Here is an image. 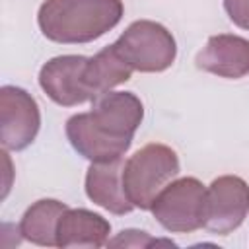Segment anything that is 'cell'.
Instances as JSON below:
<instances>
[{"mask_svg": "<svg viewBox=\"0 0 249 249\" xmlns=\"http://www.w3.org/2000/svg\"><path fill=\"white\" fill-rule=\"evenodd\" d=\"M41 113L35 97L18 86L0 88V140L4 150H25L37 136Z\"/></svg>", "mask_w": 249, "mask_h": 249, "instance_id": "52a82bcc", "label": "cell"}, {"mask_svg": "<svg viewBox=\"0 0 249 249\" xmlns=\"http://www.w3.org/2000/svg\"><path fill=\"white\" fill-rule=\"evenodd\" d=\"M121 56L138 72H163L177 56L175 37L167 27L152 19L132 21L115 41Z\"/></svg>", "mask_w": 249, "mask_h": 249, "instance_id": "277c9868", "label": "cell"}, {"mask_svg": "<svg viewBox=\"0 0 249 249\" xmlns=\"http://www.w3.org/2000/svg\"><path fill=\"white\" fill-rule=\"evenodd\" d=\"M88 56L82 54H62L47 60L39 72L41 89L56 105L74 107L86 101H93L84 84V70Z\"/></svg>", "mask_w": 249, "mask_h": 249, "instance_id": "ba28073f", "label": "cell"}, {"mask_svg": "<svg viewBox=\"0 0 249 249\" xmlns=\"http://www.w3.org/2000/svg\"><path fill=\"white\" fill-rule=\"evenodd\" d=\"M124 160L117 158L111 161H91L86 173V195L88 198L105 208L111 214L123 216L134 210L123 187Z\"/></svg>", "mask_w": 249, "mask_h": 249, "instance_id": "30bf717a", "label": "cell"}, {"mask_svg": "<svg viewBox=\"0 0 249 249\" xmlns=\"http://www.w3.org/2000/svg\"><path fill=\"white\" fill-rule=\"evenodd\" d=\"M158 243V239L150 237L146 231H140V230H123L115 239H109L107 245L111 247H150Z\"/></svg>", "mask_w": 249, "mask_h": 249, "instance_id": "5bb4252c", "label": "cell"}, {"mask_svg": "<svg viewBox=\"0 0 249 249\" xmlns=\"http://www.w3.org/2000/svg\"><path fill=\"white\" fill-rule=\"evenodd\" d=\"M111 224L88 208H66L56 226V247H103Z\"/></svg>", "mask_w": 249, "mask_h": 249, "instance_id": "8fae6325", "label": "cell"}, {"mask_svg": "<svg viewBox=\"0 0 249 249\" xmlns=\"http://www.w3.org/2000/svg\"><path fill=\"white\" fill-rule=\"evenodd\" d=\"M123 0H45L37 14L41 33L54 43H91L123 18Z\"/></svg>", "mask_w": 249, "mask_h": 249, "instance_id": "7a4b0ae2", "label": "cell"}, {"mask_svg": "<svg viewBox=\"0 0 249 249\" xmlns=\"http://www.w3.org/2000/svg\"><path fill=\"white\" fill-rule=\"evenodd\" d=\"M179 175V158L173 148L152 142L134 152L123 169V187L134 208L150 210L158 193Z\"/></svg>", "mask_w": 249, "mask_h": 249, "instance_id": "3957f363", "label": "cell"}, {"mask_svg": "<svg viewBox=\"0 0 249 249\" xmlns=\"http://www.w3.org/2000/svg\"><path fill=\"white\" fill-rule=\"evenodd\" d=\"M196 68L228 80H239L249 74V41L231 33L212 35L196 53Z\"/></svg>", "mask_w": 249, "mask_h": 249, "instance_id": "9c48e42d", "label": "cell"}, {"mask_svg": "<svg viewBox=\"0 0 249 249\" xmlns=\"http://www.w3.org/2000/svg\"><path fill=\"white\" fill-rule=\"evenodd\" d=\"M249 214V185L237 175H222L206 189L204 230L228 235L237 230Z\"/></svg>", "mask_w": 249, "mask_h": 249, "instance_id": "8992f818", "label": "cell"}, {"mask_svg": "<svg viewBox=\"0 0 249 249\" xmlns=\"http://www.w3.org/2000/svg\"><path fill=\"white\" fill-rule=\"evenodd\" d=\"M132 76V66L121 56L115 43L101 49L97 54L88 58L84 70V84L91 99L111 91L113 88L128 82Z\"/></svg>", "mask_w": 249, "mask_h": 249, "instance_id": "7c38bea8", "label": "cell"}, {"mask_svg": "<svg viewBox=\"0 0 249 249\" xmlns=\"http://www.w3.org/2000/svg\"><path fill=\"white\" fill-rule=\"evenodd\" d=\"M91 111L66 121V138L89 161L123 158L144 119V105L132 91H107L91 101Z\"/></svg>", "mask_w": 249, "mask_h": 249, "instance_id": "6da1fadb", "label": "cell"}, {"mask_svg": "<svg viewBox=\"0 0 249 249\" xmlns=\"http://www.w3.org/2000/svg\"><path fill=\"white\" fill-rule=\"evenodd\" d=\"M66 208L68 206L56 198H41L33 202L21 216L19 222L21 237L41 247H54L56 226Z\"/></svg>", "mask_w": 249, "mask_h": 249, "instance_id": "4fadbf2b", "label": "cell"}, {"mask_svg": "<svg viewBox=\"0 0 249 249\" xmlns=\"http://www.w3.org/2000/svg\"><path fill=\"white\" fill-rule=\"evenodd\" d=\"M206 187L196 177L169 181L156 196L152 214L171 233H191L204 226Z\"/></svg>", "mask_w": 249, "mask_h": 249, "instance_id": "5b68a950", "label": "cell"}, {"mask_svg": "<svg viewBox=\"0 0 249 249\" xmlns=\"http://www.w3.org/2000/svg\"><path fill=\"white\" fill-rule=\"evenodd\" d=\"M224 10L237 27L249 31V0H224Z\"/></svg>", "mask_w": 249, "mask_h": 249, "instance_id": "9a60e30c", "label": "cell"}]
</instances>
